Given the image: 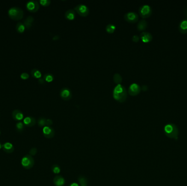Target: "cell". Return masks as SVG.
<instances>
[{
  "instance_id": "cell-1",
  "label": "cell",
  "mask_w": 187,
  "mask_h": 186,
  "mask_svg": "<svg viewBox=\"0 0 187 186\" xmlns=\"http://www.w3.org/2000/svg\"><path fill=\"white\" fill-rule=\"evenodd\" d=\"M113 96L117 101L120 103L124 102L127 100V89L121 84L117 85L113 90Z\"/></svg>"
},
{
  "instance_id": "cell-2",
  "label": "cell",
  "mask_w": 187,
  "mask_h": 186,
  "mask_svg": "<svg viewBox=\"0 0 187 186\" xmlns=\"http://www.w3.org/2000/svg\"><path fill=\"white\" fill-rule=\"evenodd\" d=\"M164 133L168 138L177 140L178 138L179 130L177 126L173 123H169L164 127Z\"/></svg>"
},
{
  "instance_id": "cell-3",
  "label": "cell",
  "mask_w": 187,
  "mask_h": 186,
  "mask_svg": "<svg viewBox=\"0 0 187 186\" xmlns=\"http://www.w3.org/2000/svg\"><path fill=\"white\" fill-rule=\"evenodd\" d=\"M8 14L9 17L14 20H19L23 18L24 16L23 9L18 7H13L9 8Z\"/></svg>"
},
{
  "instance_id": "cell-4",
  "label": "cell",
  "mask_w": 187,
  "mask_h": 186,
  "mask_svg": "<svg viewBox=\"0 0 187 186\" xmlns=\"http://www.w3.org/2000/svg\"><path fill=\"white\" fill-rule=\"evenodd\" d=\"M21 165L26 169H30L33 167L35 161L33 157L30 155H26L21 159Z\"/></svg>"
},
{
  "instance_id": "cell-5",
  "label": "cell",
  "mask_w": 187,
  "mask_h": 186,
  "mask_svg": "<svg viewBox=\"0 0 187 186\" xmlns=\"http://www.w3.org/2000/svg\"><path fill=\"white\" fill-rule=\"evenodd\" d=\"M75 12H77L79 15L82 17H86L89 14V8L84 4H79L74 8Z\"/></svg>"
},
{
  "instance_id": "cell-6",
  "label": "cell",
  "mask_w": 187,
  "mask_h": 186,
  "mask_svg": "<svg viewBox=\"0 0 187 186\" xmlns=\"http://www.w3.org/2000/svg\"><path fill=\"white\" fill-rule=\"evenodd\" d=\"M151 8L148 5H144L141 6L139 9V13L142 18H148L151 15Z\"/></svg>"
},
{
  "instance_id": "cell-7",
  "label": "cell",
  "mask_w": 187,
  "mask_h": 186,
  "mask_svg": "<svg viewBox=\"0 0 187 186\" xmlns=\"http://www.w3.org/2000/svg\"><path fill=\"white\" fill-rule=\"evenodd\" d=\"M27 9L32 13H35L38 11L40 8V4L38 1L35 0H31L28 1L26 4Z\"/></svg>"
},
{
  "instance_id": "cell-8",
  "label": "cell",
  "mask_w": 187,
  "mask_h": 186,
  "mask_svg": "<svg viewBox=\"0 0 187 186\" xmlns=\"http://www.w3.org/2000/svg\"><path fill=\"white\" fill-rule=\"evenodd\" d=\"M124 19L130 23H135L139 19L138 14L133 12H129L127 13L124 16Z\"/></svg>"
},
{
  "instance_id": "cell-9",
  "label": "cell",
  "mask_w": 187,
  "mask_h": 186,
  "mask_svg": "<svg viewBox=\"0 0 187 186\" xmlns=\"http://www.w3.org/2000/svg\"><path fill=\"white\" fill-rule=\"evenodd\" d=\"M141 87L139 85L136 83L131 84L129 87L128 92L130 96H135L139 95L141 92Z\"/></svg>"
},
{
  "instance_id": "cell-10",
  "label": "cell",
  "mask_w": 187,
  "mask_h": 186,
  "mask_svg": "<svg viewBox=\"0 0 187 186\" xmlns=\"http://www.w3.org/2000/svg\"><path fill=\"white\" fill-rule=\"evenodd\" d=\"M61 97L65 101H69L72 96V92L67 87H63L60 92Z\"/></svg>"
},
{
  "instance_id": "cell-11",
  "label": "cell",
  "mask_w": 187,
  "mask_h": 186,
  "mask_svg": "<svg viewBox=\"0 0 187 186\" xmlns=\"http://www.w3.org/2000/svg\"><path fill=\"white\" fill-rule=\"evenodd\" d=\"M43 134L46 138H53L55 134L54 130L49 126H45L43 129Z\"/></svg>"
},
{
  "instance_id": "cell-12",
  "label": "cell",
  "mask_w": 187,
  "mask_h": 186,
  "mask_svg": "<svg viewBox=\"0 0 187 186\" xmlns=\"http://www.w3.org/2000/svg\"><path fill=\"white\" fill-rule=\"evenodd\" d=\"M2 149L7 153H11L14 152V147L13 145L9 142H6L2 145Z\"/></svg>"
},
{
  "instance_id": "cell-13",
  "label": "cell",
  "mask_w": 187,
  "mask_h": 186,
  "mask_svg": "<svg viewBox=\"0 0 187 186\" xmlns=\"http://www.w3.org/2000/svg\"><path fill=\"white\" fill-rule=\"evenodd\" d=\"M12 115L13 119L19 122L23 120L24 118V114L22 113V111L18 109L14 110L13 111Z\"/></svg>"
},
{
  "instance_id": "cell-14",
  "label": "cell",
  "mask_w": 187,
  "mask_h": 186,
  "mask_svg": "<svg viewBox=\"0 0 187 186\" xmlns=\"http://www.w3.org/2000/svg\"><path fill=\"white\" fill-rule=\"evenodd\" d=\"M36 119L32 116H27L25 118L23 121V123H24L25 126L29 127L34 126L36 124Z\"/></svg>"
},
{
  "instance_id": "cell-15",
  "label": "cell",
  "mask_w": 187,
  "mask_h": 186,
  "mask_svg": "<svg viewBox=\"0 0 187 186\" xmlns=\"http://www.w3.org/2000/svg\"><path fill=\"white\" fill-rule=\"evenodd\" d=\"M140 38L143 42H145V43H148L152 40L153 36L149 32H142L140 34Z\"/></svg>"
},
{
  "instance_id": "cell-16",
  "label": "cell",
  "mask_w": 187,
  "mask_h": 186,
  "mask_svg": "<svg viewBox=\"0 0 187 186\" xmlns=\"http://www.w3.org/2000/svg\"><path fill=\"white\" fill-rule=\"evenodd\" d=\"M53 182L56 186H63L65 183V180L62 176H57L54 178Z\"/></svg>"
},
{
  "instance_id": "cell-17",
  "label": "cell",
  "mask_w": 187,
  "mask_h": 186,
  "mask_svg": "<svg viewBox=\"0 0 187 186\" xmlns=\"http://www.w3.org/2000/svg\"><path fill=\"white\" fill-rule=\"evenodd\" d=\"M75 17H76V12L74 9H70L67 10L65 13V17L67 20H73L75 18Z\"/></svg>"
},
{
  "instance_id": "cell-18",
  "label": "cell",
  "mask_w": 187,
  "mask_h": 186,
  "mask_svg": "<svg viewBox=\"0 0 187 186\" xmlns=\"http://www.w3.org/2000/svg\"><path fill=\"white\" fill-rule=\"evenodd\" d=\"M34 21V18L32 16H29L27 17L26 19H25L23 24L24 25L26 29H30L32 26V23Z\"/></svg>"
},
{
  "instance_id": "cell-19",
  "label": "cell",
  "mask_w": 187,
  "mask_h": 186,
  "mask_svg": "<svg viewBox=\"0 0 187 186\" xmlns=\"http://www.w3.org/2000/svg\"><path fill=\"white\" fill-rule=\"evenodd\" d=\"M179 30L182 33H187V19L181 21L179 25Z\"/></svg>"
},
{
  "instance_id": "cell-20",
  "label": "cell",
  "mask_w": 187,
  "mask_h": 186,
  "mask_svg": "<svg viewBox=\"0 0 187 186\" xmlns=\"http://www.w3.org/2000/svg\"><path fill=\"white\" fill-rule=\"evenodd\" d=\"M147 27V23L145 20H140L137 24V29L140 31L145 30Z\"/></svg>"
},
{
  "instance_id": "cell-21",
  "label": "cell",
  "mask_w": 187,
  "mask_h": 186,
  "mask_svg": "<svg viewBox=\"0 0 187 186\" xmlns=\"http://www.w3.org/2000/svg\"><path fill=\"white\" fill-rule=\"evenodd\" d=\"M31 74L34 78H37V79H40L41 78L42 76L41 72L37 69H33L31 72Z\"/></svg>"
},
{
  "instance_id": "cell-22",
  "label": "cell",
  "mask_w": 187,
  "mask_h": 186,
  "mask_svg": "<svg viewBox=\"0 0 187 186\" xmlns=\"http://www.w3.org/2000/svg\"><path fill=\"white\" fill-rule=\"evenodd\" d=\"M25 128L24 123L21 121H19L16 123L15 125V128L17 132L19 133H21L24 131Z\"/></svg>"
},
{
  "instance_id": "cell-23",
  "label": "cell",
  "mask_w": 187,
  "mask_h": 186,
  "mask_svg": "<svg viewBox=\"0 0 187 186\" xmlns=\"http://www.w3.org/2000/svg\"><path fill=\"white\" fill-rule=\"evenodd\" d=\"M25 27L23 23L18 22L16 25V30L19 33H23L24 32Z\"/></svg>"
},
{
  "instance_id": "cell-24",
  "label": "cell",
  "mask_w": 187,
  "mask_h": 186,
  "mask_svg": "<svg viewBox=\"0 0 187 186\" xmlns=\"http://www.w3.org/2000/svg\"><path fill=\"white\" fill-rule=\"evenodd\" d=\"M78 180L80 186H87L88 185V180L84 176H79Z\"/></svg>"
},
{
  "instance_id": "cell-25",
  "label": "cell",
  "mask_w": 187,
  "mask_h": 186,
  "mask_svg": "<svg viewBox=\"0 0 187 186\" xmlns=\"http://www.w3.org/2000/svg\"><path fill=\"white\" fill-rule=\"evenodd\" d=\"M116 29V27L115 25L112 24H109L107 25L106 27V30L109 33H112L115 31Z\"/></svg>"
},
{
  "instance_id": "cell-26",
  "label": "cell",
  "mask_w": 187,
  "mask_h": 186,
  "mask_svg": "<svg viewBox=\"0 0 187 186\" xmlns=\"http://www.w3.org/2000/svg\"><path fill=\"white\" fill-rule=\"evenodd\" d=\"M122 77L121 75L118 73H115L114 76H113V80L115 81V83L118 85L121 84V83L122 82Z\"/></svg>"
},
{
  "instance_id": "cell-27",
  "label": "cell",
  "mask_w": 187,
  "mask_h": 186,
  "mask_svg": "<svg viewBox=\"0 0 187 186\" xmlns=\"http://www.w3.org/2000/svg\"><path fill=\"white\" fill-rule=\"evenodd\" d=\"M54 78L53 75L50 73L46 74H44V75L43 77V79L45 80V81L48 83L52 82L54 80Z\"/></svg>"
},
{
  "instance_id": "cell-28",
  "label": "cell",
  "mask_w": 187,
  "mask_h": 186,
  "mask_svg": "<svg viewBox=\"0 0 187 186\" xmlns=\"http://www.w3.org/2000/svg\"><path fill=\"white\" fill-rule=\"evenodd\" d=\"M46 120L47 119L44 117H40L38 120V125L40 127H43L46 126Z\"/></svg>"
},
{
  "instance_id": "cell-29",
  "label": "cell",
  "mask_w": 187,
  "mask_h": 186,
  "mask_svg": "<svg viewBox=\"0 0 187 186\" xmlns=\"http://www.w3.org/2000/svg\"><path fill=\"white\" fill-rule=\"evenodd\" d=\"M52 171L53 172V173L55 174H59L60 173L61 170L60 167L56 164H54L52 166Z\"/></svg>"
},
{
  "instance_id": "cell-30",
  "label": "cell",
  "mask_w": 187,
  "mask_h": 186,
  "mask_svg": "<svg viewBox=\"0 0 187 186\" xmlns=\"http://www.w3.org/2000/svg\"><path fill=\"white\" fill-rule=\"evenodd\" d=\"M50 3H51V1L50 0H40V3L41 5L44 6V7L49 6Z\"/></svg>"
},
{
  "instance_id": "cell-31",
  "label": "cell",
  "mask_w": 187,
  "mask_h": 186,
  "mask_svg": "<svg viewBox=\"0 0 187 186\" xmlns=\"http://www.w3.org/2000/svg\"><path fill=\"white\" fill-rule=\"evenodd\" d=\"M20 78H21L22 79H24V80L27 79L28 78H29V74L27 73L24 72V73H23L21 74Z\"/></svg>"
},
{
  "instance_id": "cell-32",
  "label": "cell",
  "mask_w": 187,
  "mask_h": 186,
  "mask_svg": "<svg viewBox=\"0 0 187 186\" xmlns=\"http://www.w3.org/2000/svg\"><path fill=\"white\" fill-rule=\"evenodd\" d=\"M37 150L36 148H32L30 150V152H29V153H30V155H31V156H35L36 155V154L37 153Z\"/></svg>"
},
{
  "instance_id": "cell-33",
  "label": "cell",
  "mask_w": 187,
  "mask_h": 186,
  "mask_svg": "<svg viewBox=\"0 0 187 186\" xmlns=\"http://www.w3.org/2000/svg\"><path fill=\"white\" fill-rule=\"evenodd\" d=\"M132 39H133V42H137L139 41V37L137 35H134V36H133Z\"/></svg>"
},
{
  "instance_id": "cell-34",
  "label": "cell",
  "mask_w": 187,
  "mask_h": 186,
  "mask_svg": "<svg viewBox=\"0 0 187 186\" xmlns=\"http://www.w3.org/2000/svg\"><path fill=\"white\" fill-rule=\"evenodd\" d=\"M53 121L50 119H47L46 120V126H49L52 125Z\"/></svg>"
},
{
  "instance_id": "cell-35",
  "label": "cell",
  "mask_w": 187,
  "mask_h": 186,
  "mask_svg": "<svg viewBox=\"0 0 187 186\" xmlns=\"http://www.w3.org/2000/svg\"><path fill=\"white\" fill-rule=\"evenodd\" d=\"M45 82H46V81H45V80H44V79H42V78H40V79H38V83H39L40 84H44Z\"/></svg>"
},
{
  "instance_id": "cell-36",
  "label": "cell",
  "mask_w": 187,
  "mask_h": 186,
  "mask_svg": "<svg viewBox=\"0 0 187 186\" xmlns=\"http://www.w3.org/2000/svg\"><path fill=\"white\" fill-rule=\"evenodd\" d=\"M68 186H80L78 184V183H76V182H73V183H71V184H70V185Z\"/></svg>"
},
{
  "instance_id": "cell-37",
  "label": "cell",
  "mask_w": 187,
  "mask_h": 186,
  "mask_svg": "<svg viewBox=\"0 0 187 186\" xmlns=\"http://www.w3.org/2000/svg\"><path fill=\"white\" fill-rule=\"evenodd\" d=\"M144 89H146V90L148 89V87H147V86L146 85H143V86H142V89L143 90H144Z\"/></svg>"
},
{
  "instance_id": "cell-38",
  "label": "cell",
  "mask_w": 187,
  "mask_h": 186,
  "mask_svg": "<svg viewBox=\"0 0 187 186\" xmlns=\"http://www.w3.org/2000/svg\"><path fill=\"white\" fill-rule=\"evenodd\" d=\"M2 145L1 144V143H0V150L2 149Z\"/></svg>"
},
{
  "instance_id": "cell-39",
  "label": "cell",
  "mask_w": 187,
  "mask_h": 186,
  "mask_svg": "<svg viewBox=\"0 0 187 186\" xmlns=\"http://www.w3.org/2000/svg\"></svg>"
},
{
  "instance_id": "cell-40",
  "label": "cell",
  "mask_w": 187,
  "mask_h": 186,
  "mask_svg": "<svg viewBox=\"0 0 187 186\" xmlns=\"http://www.w3.org/2000/svg\"><path fill=\"white\" fill-rule=\"evenodd\" d=\"M0 134H1V132H0Z\"/></svg>"
}]
</instances>
